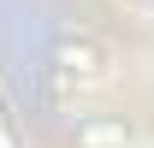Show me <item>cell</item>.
<instances>
[{"label":"cell","instance_id":"cell-1","mask_svg":"<svg viewBox=\"0 0 154 148\" xmlns=\"http://www.w3.org/2000/svg\"><path fill=\"white\" fill-rule=\"evenodd\" d=\"M54 65H59L65 77H83V83L107 77V54H101V48H95L89 36H65V42L54 48Z\"/></svg>","mask_w":154,"mask_h":148},{"label":"cell","instance_id":"cell-2","mask_svg":"<svg viewBox=\"0 0 154 148\" xmlns=\"http://www.w3.org/2000/svg\"><path fill=\"white\" fill-rule=\"evenodd\" d=\"M77 148H131V125L125 119H83L77 125Z\"/></svg>","mask_w":154,"mask_h":148},{"label":"cell","instance_id":"cell-3","mask_svg":"<svg viewBox=\"0 0 154 148\" xmlns=\"http://www.w3.org/2000/svg\"><path fill=\"white\" fill-rule=\"evenodd\" d=\"M0 148H12V136H6V119H0Z\"/></svg>","mask_w":154,"mask_h":148},{"label":"cell","instance_id":"cell-4","mask_svg":"<svg viewBox=\"0 0 154 148\" xmlns=\"http://www.w3.org/2000/svg\"><path fill=\"white\" fill-rule=\"evenodd\" d=\"M148 6H154V0H148Z\"/></svg>","mask_w":154,"mask_h":148}]
</instances>
